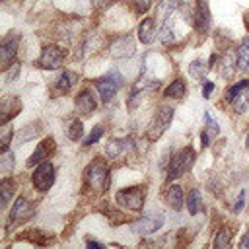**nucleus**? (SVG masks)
I'll list each match as a JSON object with an SVG mask.
<instances>
[{
    "mask_svg": "<svg viewBox=\"0 0 249 249\" xmlns=\"http://www.w3.org/2000/svg\"><path fill=\"white\" fill-rule=\"evenodd\" d=\"M86 183L95 191V193H103L109 189L111 177H109V169L105 165L103 160H93L88 169H86Z\"/></svg>",
    "mask_w": 249,
    "mask_h": 249,
    "instance_id": "1",
    "label": "nucleus"
},
{
    "mask_svg": "<svg viewBox=\"0 0 249 249\" xmlns=\"http://www.w3.org/2000/svg\"><path fill=\"white\" fill-rule=\"evenodd\" d=\"M193 161H195V150L191 146H187L179 154H175L171 158V161H169V167H167V181L181 177L187 169H191Z\"/></svg>",
    "mask_w": 249,
    "mask_h": 249,
    "instance_id": "2",
    "label": "nucleus"
},
{
    "mask_svg": "<svg viewBox=\"0 0 249 249\" xmlns=\"http://www.w3.org/2000/svg\"><path fill=\"white\" fill-rule=\"evenodd\" d=\"M144 196H146V191L144 187H128V189H123L115 195V200L119 206L126 208V210H142L144 206Z\"/></svg>",
    "mask_w": 249,
    "mask_h": 249,
    "instance_id": "3",
    "label": "nucleus"
},
{
    "mask_svg": "<svg viewBox=\"0 0 249 249\" xmlns=\"http://www.w3.org/2000/svg\"><path fill=\"white\" fill-rule=\"evenodd\" d=\"M171 119H173V107H169V105H161V107L156 111V115H154V119H152V123H150V128H148L146 136H148L150 140L160 138V136L167 130Z\"/></svg>",
    "mask_w": 249,
    "mask_h": 249,
    "instance_id": "4",
    "label": "nucleus"
},
{
    "mask_svg": "<svg viewBox=\"0 0 249 249\" xmlns=\"http://www.w3.org/2000/svg\"><path fill=\"white\" fill-rule=\"evenodd\" d=\"M226 99L231 103V107L237 113L245 111L249 107V80H241L233 88H230L226 93Z\"/></svg>",
    "mask_w": 249,
    "mask_h": 249,
    "instance_id": "5",
    "label": "nucleus"
},
{
    "mask_svg": "<svg viewBox=\"0 0 249 249\" xmlns=\"http://www.w3.org/2000/svg\"><path fill=\"white\" fill-rule=\"evenodd\" d=\"M53 183H54V167L49 160H45L33 171V185L37 191H49Z\"/></svg>",
    "mask_w": 249,
    "mask_h": 249,
    "instance_id": "6",
    "label": "nucleus"
},
{
    "mask_svg": "<svg viewBox=\"0 0 249 249\" xmlns=\"http://www.w3.org/2000/svg\"><path fill=\"white\" fill-rule=\"evenodd\" d=\"M163 226V216L160 212H150L146 216H140L136 222H132V231L134 233H142V235H148V233H154L156 230H160Z\"/></svg>",
    "mask_w": 249,
    "mask_h": 249,
    "instance_id": "7",
    "label": "nucleus"
},
{
    "mask_svg": "<svg viewBox=\"0 0 249 249\" xmlns=\"http://www.w3.org/2000/svg\"><path fill=\"white\" fill-rule=\"evenodd\" d=\"M62 60H64V51L60 47L45 45L41 51V56H39V66L47 68V70H56L62 66Z\"/></svg>",
    "mask_w": 249,
    "mask_h": 249,
    "instance_id": "8",
    "label": "nucleus"
},
{
    "mask_svg": "<svg viewBox=\"0 0 249 249\" xmlns=\"http://www.w3.org/2000/svg\"><path fill=\"white\" fill-rule=\"evenodd\" d=\"M18 45H19V35L18 33H10V35L4 37V41L0 45V62H2L4 70L14 62L16 53H18Z\"/></svg>",
    "mask_w": 249,
    "mask_h": 249,
    "instance_id": "9",
    "label": "nucleus"
},
{
    "mask_svg": "<svg viewBox=\"0 0 249 249\" xmlns=\"http://www.w3.org/2000/svg\"><path fill=\"white\" fill-rule=\"evenodd\" d=\"M35 208L31 202H27L23 196H18L16 202H14V208L10 212V220H8V228H12L14 224H19V222H25L33 216Z\"/></svg>",
    "mask_w": 249,
    "mask_h": 249,
    "instance_id": "10",
    "label": "nucleus"
},
{
    "mask_svg": "<svg viewBox=\"0 0 249 249\" xmlns=\"http://www.w3.org/2000/svg\"><path fill=\"white\" fill-rule=\"evenodd\" d=\"M109 53H111V56H115V58H128V56L134 53V41H132L128 35L119 37V39H115V41L111 43Z\"/></svg>",
    "mask_w": 249,
    "mask_h": 249,
    "instance_id": "11",
    "label": "nucleus"
},
{
    "mask_svg": "<svg viewBox=\"0 0 249 249\" xmlns=\"http://www.w3.org/2000/svg\"><path fill=\"white\" fill-rule=\"evenodd\" d=\"M53 152H54V140L49 136V138H45V140L35 148V152H33V154H31V158L27 160V167H31V165H37V163L45 161Z\"/></svg>",
    "mask_w": 249,
    "mask_h": 249,
    "instance_id": "12",
    "label": "nucleus"
},
{
    "mask_svg": "<svg viewBox=\"0 0 249 249\" xmlns=\"http://www.w3.org/2000/svg\"><path fill=\"white\" fill-rule=\"evenodd\" d=\"M95 88H97V91H99V95H101V101H103V103H109V101L113 99V95H115L119 84H117V80H115L113 76L107 74L105 78L95 80Z\"/></svg>",
    "mask_w": 249,
    "mask_h": 249,
    "instance_id": "13",
    "label": "nucleus"
},
{
    "mask_svg": "<svg viewBox=\"0 0 249 249\" xmlns=\"http://www.w3.org/2000/svg\"><path fill=\"white\" fill-rule=\"evenodd\" d=\"M95 107H97V101H95V97H93V93L89 89H84V91L78 93V97H76V111H80L82 115H89V113L95 111Z\"/></svg>",
    "mask_w": 249,
    "mask_h": 249,
    "instance_id": "14",
    "label": "nucleus"
},
{
    "mask_svg": "<svg viewBox=\"0 0 249 249\" xmlns=\"http://www.w3.org/2000/svg\"><path fill=\"white\" fill-rule=\"evenodd\" d=\"M138 39L144 45L154 43V39H156V21H154V18H144L140 21V25H138Z\"/></svg>",
    "mask_w": 249,
    "mask_h": 249,
    "instance_id": "15",
    "label": "nucleus"
},
{
    "mask_svg": "<svg viewBox=\"0 0 249 249\" xmlns=\"http://www.w3.org/2000/svg\"><path fill=\"white\" fill-rule=\"evenodd\" d=\"M204 121H206V126H204V130L200 132V144H202V148H206V146L210 144V140L216 138L218 132H220V124H218V121L212 119L210 113H204Z\"/></svg>",
    "mask_w": 249,
    "mask_h": 249,
    "instance_id": "16",
    "label": "nucleus"
},
{
    "mask_svg": "<svg viewBox=\"0 0 249 249\" xmlns=\"http://www.w3.org/2000/svg\"><path fill=\"white\" fill-rule=\"evenodd\" d=\"M193 25H195L198 31H206V29H208V25H210V12H208V4H206V0H198L196 12H195V19H193Z\"/></svg>",
    "mask_w": 249,
    "mask_h": 249,
    "instance_id": "17",
    "label": "nucleus"
},
{
    "mask_svg": "<svg viewBox=\"0 0 249 249\" xmlns=\"http://www.w3.org/2000/svg\"><path fill=\"white\" fill-rule=\"evenodd\" d=\"M19 107H21L19 99H16V97H4V99H2V103H0L2 124H6V123L12 119V117H16V115L19 113Z\"/></svg>",
    "mask_w": 249,
    "mask_h": 249,
    "instance_id": "18",
    "label": "nucleus"
},
{
    "mask_svg": "<svg viewBox=\"0 0 249 249\" xmlns=\"http://www.w3.org/2000/svg\"><path fill=\"white\" fill-rule=\"evenodd\" d=\"M76 74L74 72H62L60 76H58V80H56V84H54V89L58 91V93H68L70 89H72V86L76 84Z\"/></svg>",
    "mask_w": 249,
    "mask_h": 249,
    "instance_id": "19",
    "label": "nucleus"
},
{
    "mask_svg": "<svg viewBox=\"0 0 249 249\" xmlns=\"http://www.w3.org/2000/svg\"><path fill=\"white\" fill-rule=\"evenodd\" d=\"M237 62V54L233 53V51H228L224 56H222V62H220V72H222V76L224 78H230L231 74H233V70H235V64Z\"/></svg>",
    "mask_w": 249,
    "mask_h": 249,
    "instance_id": "20",
    "label": "nucleus"
},
{
    "mask_svg": "<svg viewBox=\"0 0 249 249\" xmlns=\"http://www.w3.org/2000/svg\"><path fill=\"white\" fill-rule=\"evenodd\" d=\"M167 204L173 210H181L183 208V191L179 185H171L167 189Z\"/></svg>",
    "mask_w": 249,
    "mask_h": 249,
    "instance_id": "21",
    "label": "nucleus"
},
{
    "mask_svg": "<svg viewBox=\"0 0 249 249\" xmlns=\"http://www.w3.org/2000/svg\"><path fill=\"white\" fill-rule=\"evenodd\" d=\"M126 146H128V140H119V138L109 140L105 146V154H107V158H119L126 150Z\"/></svg>",
    "mask_w": 249,
    "mask_h": 249,
    "instance_id": "22",
    "label": "nucleus"
},
{
    "mask_svg": "<svg viewBox=\"0 0 249 249\" xmlns=\"http://www.w3.org/2000/svg\"><path fill=\"white\" fill-rule=\"evenodd\" d=\"M200 206H202V196H200L198 189H193V191L189 193V196H187V210H189V214H191V216L198 214Z\"/></svg>",
    "mask_w": 249,
    "mask_h": 249,
    "instance_id": "23",
    "label": "nucleus"
},
{
    "mask_svg": "<svg viewBox=\"0 0 249 249\" xmlns=\"http://www.w3.org/2000/svg\"><path fill=\"white\" fill-rule=\"evenodd\" d=\"M179 2H181V0H160V2H158V6H156L158 16H160L161 19L169 18V16H171V12H173V10H177Z\"/></svg>",
    "mask_w": 249,
    "mask_h": 249,
    "instance_id": "24",
    "label": "nucleus"
},
{
    "mask_svg": "<svg viewBox=\"0 0 249 249\" xmlns=\"http://www.w3.org/2000/svg\"><path fill=\"white\" fill-rule=\"evenodd\" d=\"M237 66L241 70L249 68V37H245L237 49Z\"/></svg>",
    "mask_w": 249,
    "mask_h": 249,
    "instance_id": "25",
    "label": "nucleus"
},
{
    "mask_svg": "<svg viewBox=\"0 0 249 249\" xmlns=\"http://www.w3.org/2000/svg\"><path fill=\"white\" fill-rule=\"evenodd\" d=\"M185 95V82L183 80H173L167 88H165V97H173V99H179Z\"/></svg>",
    "mask_w": 249,
    "mask_h": 249,
    "instance_id": "26",
    "label": "nucleus"
},
{
    "mask_svg": "<svg viewBox=\"0 0 249 249\" xmlns=\"http://www.w3.org/2000/svg\"><path fill=\"white\" fill-rule=\"evenodd\" d=\"M12 193H14V181L10 179V177H4L2 181H0V200H2V206H6L8 202H10V198H12Z\"/></svg>",
    "mask_w": 249,
    "mask_h": 249,
    "instance_id": "27",
    "label": "nucleus"
},
{
    "mask_svg": "<svg viewBox=\"0 0 249 249\" xmlns=\"http://www.w3.org/2000/svg\"><path fill=\"white\" fill-rule=\"evenodd\" d=\"M206 70H208V66H206L204 60H200V58H196V60H193V62L189 64V74H191L195 80H202V78L206 76Z\"/></svg>",
    "mask_w": 249,
    "mask_h": 249,
    "instance_id": "28",
    "label": "nucleus"
},
{
    "mask_svg": "<svg viewBox=\"0 0 249 249\" xmlns=\"http://www.w3.org/2000/svg\"><path fill=\"white\" fill-rule=\"evenodd\" d=\"M160 88V80H154V78H142V80H138L136 84H134V89H138V91H156Z\"/></svg>",
    "mask_w": 249,
    "mask_h": 249,
    "instance_id": "29",
    "label": "nucleus"
},
{
    "mask_svg": "<svg viewBox=\"0 0 249 249\" xmlns=\"http://www.w3.org/2000/svg\"><path fill=\"white\" fill-rule=\"evenodd\" d=\"M230 245V230L228 228H220L214 235V247L216 249H224Z\"/></svg>",
    "mask_w": 249,
    "mask_h": 249,
    "instance_id": "30",
    "label": "nucleus"
},
{
    "mask_svg": "<svg viewBox=\"0 0 249 249\" xmlns=\"http://www.w3.org/2000/svg\"><path fill=\"white\" fill-rule=\"evenodd\" d=\"M66 134H68V138H70V140H80V138H82V134H84V124H82V121L74 119V121L68 124Z\"/></svg>",
    "mask_w": 249,
    "mask_h": 249,
    "instance_id": "31",
    "label": "nucleus"
},
{
    "mask_svg": "<svg viewBox=\"0 0 249 249\" xmlns=\"http://www.w3.org/2000/svg\"><path fill=\"white\" fill-rule=\"evenodd\" d=\"M37 132H39V128H37V126H33V128H31V124H27V126H25V128H21L19 132H16V140L21 144V142H25V140H29V138L37 136Z\"/></svg>",
    "mask_w": 249,
    "mask_h": 249,
    "instance_id": "32",
    "label": "nucleus"
},
{
    "mask_svg": "<svg viewBox=\"0 0 249 249\" xmlns=\"http://www.w3.org/2000/svg\"><path fill=\"white\" fill-rule=\"evenodd\" d=\"M158 37H160V41H161L163 45H169V43H173V27H171V25L165 21V23L161 25V29H160Z\"/></svg>",
    "mask_w": 249,
    "mask_h": 249,
    "instance_id": "33",
    "label": "nucleus"
},
{
    "mask_svg": "<svg viewBox=\"0 0 249 249\" xmlns=\"http://www.w3.org/2000/svg\"><path fill=\"white\" fill-rule=\"evenodd\" d=\"M19 68H21V66H19V62H18V60H16V62H12V64H10V68H6V70H4L6 82H14V80L18 78V74H19Z\"/></svg>",
    "mask_w": 249,
    "mask_h": 249,
    "instance_id": "34",
    "label": "nucleus"
},
{
    "mask_svg": "<svg viewBox=\"0 0 249 249\" xmlns=\"http://www.w3.org/2000/svg\"><path fill=\"white\" fill-rule=\"evenodd\" d=\"M101 134H103V126H101V124H97V126L89 132V136L84 140V146H91V144H95V142L101 138Z\"/></svg>",
    "mask_w": 249,
    "mask_h": 249,
    "instance_id": "35",
    "label": "nucleus"
},
{
    "mask_svg": "<svg viewBox=\"0 0 249 249\" xmlns=\"http://www.w3.org/2000/svg\"><path fill=\"white\" fill-rule=\"evenodd\" d=\"M10 140H12V126H10V124H4V128H2V144H0V150H2V152L8 150Z\"/></svg>",
    "mask_w": 249,
    "mask_h": 249,
    "instance_id": "36",
    "label": "nucleus"
},
{
    "mask_svg": "<svg viewBox=\"0 0 249 249\" xmlns=\"http://www.w3.org/2000/svg\"><path fill=\"white\" fill-rule=\"evenodd\" d=\"M140 93H142V91H138V89H134V88H132V91H130V95H128V109H134V107L138 105Z\"/></svg>",
    "mask_w": 249,
    "mask_h": 249,
    "instance_id": "37",
    "label": "nucleus"
},
{
    "mask_svg": "<svg viewBox=\"0 0 249 249\" xmlns=\"http://www.w3.org/2000/svg\"><path fill=\"white\" fill-rule=\"evenodd\" d=\"M243 204H245V191H241V193H239L237 202H235V206H233V212H235V214H239V212H241V208H243Z\"/></svg>",
    "mask_w": 249,
    "mask_h": 249,
    "instance_id": "38",
    "label": "nucleus"
},
{
    "mask_svg": "<svg viewBox=\"0 0 249 249\" xmlns=\"http://www.w3.org/2000/svg\"><path fill=\"white\" fill-rule=\"evenodd\" d=\"M150 4H152V0H136V10H138L140 14H144V12L150 8Z\"/></svg>",
    "mask_w": 249,
    "mask_h": 249,
    "instance_id": "39",
    "label": "nucleus"
},
{
    "mask_svg": "<svg viewBox=\"0 0 249 249\" xmlns=\"http://www.w3.org/2000/svg\"><path fill=\"white\" fill-rule=\"evenodd\" d=\"M2 154H4V156H2V158H4L2 167H4V171H10V165H12V156H10L8 152H2Z\"/></svg>",
    "mask_w": 249,
    "mask_h": 249,
    "instance_id": "40",
    "label": "nucleus"
},
{
    "mask_svg": "<svg viewBox=\"0 0 249 249\" xmlns=\"http://www.w3.org/2000/svg\"><path fill=\"white\" fill-rule=\"evenodd\" d=\"M212 89H214V84H212V82H204V93H202V95H204V97H208Z\"/></svg>",
    "mask_w": 249,
    "mask_h": 249,
    "instance_id": "41",
    "label": "nucleus"
},
{
    "mask_svg": "<svg viewBox=\"0 0 249 249\" xmlns=\"http://www.w3.org/2000/svg\"><path fill=\"white\" fill-rule=\"evenodd\" d=\"M239 247H241V249H249V231H247V233L243 235V239L239 241Z\"/></svg>",
    "mask_w": 249,
    "mask_h": 249,
    "instance_id": "42",
    "label": "nucleus"
},
{
    "mask_svg": "<svg viewBox=\"0 0 249 249\" xmlns=\"http://www.w3.org/2000/svg\"><path fill=\"white\" fill-rule=\"evenodd\" d=\"M88 247H99V249H101V247H105V245H103V243H99V241H93V239H88Z\"/></svg>",
    "mask_w": 249,
    "mask_h": 249,
    "instance_id": "43",
    "label": "nucleus"
},
{
    "mask_svg": "<svg viewBox=\"0 0 249 249\" xmlns=\"http://www.w3.org/2000/svg\"><path fill=\"white\" fill-rule=\"evenodd\" d=\"M245 25H247V29H249V12L245 14Z\"/></svg>",
    "mask_w": 249,
    "mask_h": 249,
    "instance_id": "44",
    "label": "nucleus"
},
{
    "mask_svg": "<svg viewBox=\"0 0 249 249\" xmlns=\"http://www.w3.org/2000/svg\"><path fill=\"white\" fill-rule=\"evenodd\" d=\"M245 146L249 148V132H247V138H245Z\"/></svg>",
    "mask_w": 249,
    "mask_h": 249,
    "instance_id": "45",
    "label": "nucleus"
}]
</instances>
